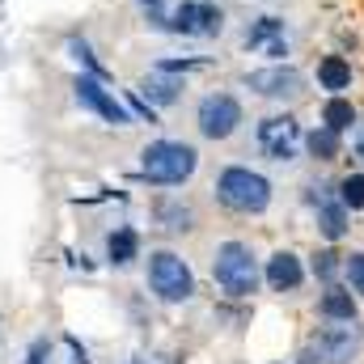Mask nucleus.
Returning a JSON list of instances; mask_svg holds the SVG:
<instances>
[{
    "mask_svg": "<svg viewBox=\"0 0 364 364\" xmlns=\"http://www.w3.org/2000/svg\"><path fill=\"white\" fill-rule=\"evenodd\" d=\"M364 348V326L360 322H326L314 335V352L322 364H352Z\"/></svg>",
    "mask_w": 364,
    "mask_h": 364,
    "instance_id": "obj_10",
    "label": "nucleus"
},
{
    "mask_svg": "<svg viewBox=\"0 0 364 364\" xmlns=\"http://www.w3.org/2000/svg\"><path fill=\"white\" fill-rule=\"evenodd\" d=\"M275 38H288V21L279 17V13H263V17H255L246 30H242V51H263L267 43H275Z\"/></svg>",
    "mask_w": 364,
    "mask_h": 364,
    "instance_id": "obj_13",
    "label": "nucleus"
},
{
    "mask_svg": "<svg viewBox=\"0 0 364 364\" xmlns=\"http://www.w3.org/2000/svg\"><path fill=\"white\" fill-rule=\"evenodd\" d=\"M255 144H259V153H263L267 161H279V166L296 161V149L305 144L301 119H296V114H267V119H259Z\"/></svg>",
    "mask_w": 364,
    "mask_h": 364,
    "instance_id": "obj_7",
    "label": "nucleus"
},
{
    "mask_svg": "<svg viewBox=\"0 0 364 364\" xmlns=\"http://www.w3.org/2000/svg\"><path fill=\"white\" fill-rule=\"evenodd\" d=\"M348 216H352V212H348V208L339 203V195L314 208V220H318V233H322L326 242H343V237H348V229H352V225H348Z\"/></svg>",
    "mask_w": 364,
    "mask_h": 364,
    "instance_id": "obj_17",
    "label": "nucleus"
},
{
    "mask_svg": "<svg viewBox=\"0 0 364 364\" xmlns=\"http://www.w3.org/2000/svg\"><path fill=\"white\" fill-rule=\"evenodd\" d=\"M339 272H343V255H335V250H318V255H314V279L335 284Z\"/></svg>",
    "mask_w": 364,
    "mask_h": 364,
    "instance_id": "obj_23",
    "label": "nucleus"
},
{
    "mask_svg": "<svg viewBox=\"0 0 364 364\" xmlns=\"http://www.w3.org/2000/svg\"><path fill=\"white\" fill-rule=\"evenodd\" d=\"M144 279H149L153 296L166 301V305H182V301L195 296V272H191V263L182 255H174V250H153L149 255V267H144Z\"/></svg>",
    "mask_w": 364,
    "mask_h": 364,
    "instance_id": "obj_4",
    "label": "nucleus"
},
{
    "mask_svg": "<svg viewBox=\"0 0 364 364\" xmlns=\"http://www.w3.org/2000/svg\"><path fill=\"white\" fill-rule=\"evenodd\" d=\"M47 356H51V343H47V339H34V343H30V360L26 364H47Z\"/></svg>",
    "mask_w": 364,
    "mask_h": 364,
    "instance_id": "obj_28",
    "label": "nucleus"
},
{
    "mask_svg": "<svg viewBox=\"0 0 364 364\" xmlns=\"http://www.w3.org/2000/svg\"><path fill=\"white\" fill-rule=\"evenodd\" d=\"M68 55H73V60H77L90 77H97V81H110V68L93 55V47L85 43V38H68Z\"/></svg>",
    "mask_w": 364,
    "mask_h": 364,
    "instance_id": "obj_21",
    "label": "nucleus"
},
{
    "mask_svg": "<svg viewBox=\"0 0 364 364\" xmlns=\"http://www.w3.org/2000/svg\"><path fill=\"white\" fill-rule=\"evenodd\" d=\"M296 364H322V356H318V352H314V343H309V348L296 356Z\"/></svg>",
    "mask_w": 364,
    "mask_h": 364,
    "instance_id": "obj_29",
    "label": "nucleus"
},
{
    "mask_svg": "<svg viewBox=\"0 0 364 364\" xmlns=\"http://www.w3.org/2000/svg\"><path fill=\"white\" fill-rule=\"evenodd\" d=\"M166 34L178 38H220L225 34V9L216 0H178L166 17Z\"/></svg>",
    "mask_w": 364,
    "mask_h": 364,
    "instance_id": "obj_6",
    "label": "nucleus"
},
{
    "mask_svg": "<svg viewBox=\"0 0 364 364\" xmlns=\"http://www.w3.org/2000/svg\"><path fill=\"white\" fill-rule=\"evenodd\" d=\"M352 81H356L352 60H343V55H322V60H318V90L348 93L352 90Z\"/></svg>",
    "mask_w": 364,
    "mask_h": 364,
    "instance_id": "obj_16",
    "label": "nucleus"
},
{
    "mask_svg": "<svg viewBox=\"0 0 364 364\" xmlns=\"http://www.w3.org/2000/svg\"><path fill=\"white\" fill-rule=\"evenodd\" d=\"M343 275H348V288L364 296V250H352V255H343Z\"/></svg>",
    "mask_w": 364,
    "mask_h": 364,
    "instance_id": "obj_24",
    "label": "nucleus"
},
{
    "mask_svg": "<svg viewBox=\"0 0 364 364\" xmlns=\"http://www.w3.org/2000/svg\"><path fill=\"white\" fill-rule=\"evenodd\" d=\"M263 279H267L272 292H296L305 284V267H301V259L292 250H275L267 259V267H263Z\"/></svg>",
    "mask_w": 364,
    "mask_h": 364,
    "instance_id": "obj_11",
    "label": "nucleus"
},
{
    "mask_svg": "<svg viewBox=\"0 0 364 364\" xmlns=\"http://www.w3.org/2000/svg\"><path fill=\"white\" fill-rule=\"evenodd\" d=\"M140 259V233L132 225H119L114 233H106V263L110 267H132Z\"/></svg>",
    "mask_w": 364,
    "mask_h": 364,
    "instance_id": "obj_15",
    "label": "nucleus"
},
{
    "mask_svg": "<svg viewBox=\"0 0 364 364\" xmlns=\"http://www.w3.org/2000/svg\"><path fill=\"white\" fill-rule=\"evenodd\" d=\"M212 191H216V203L237 216H263L272 208V178L250 166H225Z\"/></svg>",
    "mask_w": 364,
    "mask_h": 364,
    "instance_id": "obj_1",
    "label": "nucleus"
},
{
    "mask_svg": "<svg viewBox=\"0 0 364 364\" xmlns=\"http://www.w3.org/2000/svg\"><path fill=\"white\" fill-rule=\"evenodd\" d=\"M246 123V110H242V102L233 97V93L225 90H212L199 97V106H195V127H199V136L203 140H229V136H237V127Z\"/></svg>",
    "mask_w": 364,
    "mask_h": 364,
    "instance_id": "obj_5",
    "label": "nucleus"
},
{
    "mask_svg": "<svg viewBox=\"0 0 364 364\" xmlns=\"http://www.w3.org/2000/svg\"><path fill=\"white\" fill-rule=\"evenodd\" d=\"M356 119H360V114H356V106H352V97H343V93H331V97L322 102V123H326L331 132H339V136H348Z\"/></svg>",
    "mask_w": 364,
    "mask_h": 364,
    "instance_id": "obj_19",
    "label": "nucleus"
},
{
    "mask_svg": "<svg viewBox=\"0 0 364 364\" xmlns=\"http://www.w3.org/2000/svg\"><path fill=\"white\" fill-rule=\"evenodd\" d=\"M73 97H77L90 114H97L102 123H110V127H132V123H136L132 110L123 106V97H114V90H106V81H97L90 73H81V77L73 81Z\"/></svg>",
    "mask_w": 364,
    "mask_h": 364,
    "instance_id": "obj_9",
    "label": "nucleus"
},
{
    "mask_svg": "<svg viewBox=\"0 0 364 364\" xmlns=\"http://www.w3.org/2000/svg\"><path fill=\"white\" fill-rule=\"evenodd\" d=\"M140 4V13H144V26H153V30H166V4L161 0H136Z\"/></svg>",
    "mask_w": 364,
    "mask_h": 364,
    "instance_id": "obj_26",
    "label": "nucleus"
},
{
    "mask_svg": "<svg viewBox=\"0 0 364 364\" xmlns=\"http://www.w3.org/2000/svg\"><path fill=\"white\" fill-rule=\"evenodd\" d=\"M199 170V149L186 140H149L140 149V178L153 186H182Z\"/></svg>",
    "mask_w": 364,
    "mask_h": 364,
    "instance_id": "obj_2",
    "label": "nucleus"
},
{
    "mask_svg": "<svg viewBox=\"0 0 364 364\" xmlns=\"http://www.w3.org/2000/svg\"><path fill=\"white\" fill-rule=\"evenodd\" d=\"M212 279H216V288H220L225 296L246 301V296H255V292H259L263 272H259L255 250H250L246 242L229 237V242H220V246H216V255H212Z\"/></svg>",
    "mask_w": 364,
    "mask_h": 364,
    "instance_id": "obj_3",
    "label": "nucleus"
},
{
    "mask_svg": "<svg viewBox=\"0 0 364 364\" xmlns=\"http://www.w3.org/2000/svg\"><path fill=\"white\" fill-rule=\"evenodd\" d=\"M348 136H352V161H360V166H364V119L352 123V132H348Z\"/></svg>",
    "mask_w": 364,
    "mask_h": 364,
    "instance_id": "obj_27",
    "label": "nucleus"
},
{
    "mask_svg": "<svg viewBox=\"0 0 364 364\" xmlns=\"http://www.w3.org/2000/svg\"><path fill=\"white\" fill-rule=\"evenodd\" d=\"M242 85L255 93V97H267V102H292L305 93V73L296 64H267V68H255L242 77Z\"/></svg>",
    "mask_w": 364,
    "mask_h": 364,
    "instance_id": "obj_8",
    "label": "nucleus"
},
{
    "mask_svg": "<svg viewBox=\"0 0 364 364\" xmlns=\"http://www.w3.org/2000/svg\"><path fill=\"white\" fill-rule=\"evenodd\" d=\"M136 93L144 97V102H153L157 110H166V106H174V102H182V93H186V77H174V73H149L140 85H136Z\"/></svg>",
    "mask_w": 364,
    "mask_h": 364,
    "instance_id": "obj_12",
    "label": "nucleus"
},
{
    "mask_svg": "<svg viewBox=\"0 0 364 364\" xmlns=\"http://www.w3.org/2000/svg\"><path fill=\"white\" fill-rule=\"evenodd\" d=\"M157 225L170 229V233H191L195 229V208L182 203V199H161L157 203Z\"/></svg>",
    "mask_w": 364,
    "mask_h": 364,
    "instance_id": "obj_20",
    "label": "nucleus"
},
{
    "mask_svg": "<svg viewBox=\"0 0 364 364\" xmlns=\"http://www.w3.org/2000/svg\"><path fill=\"white\" fill-rule=\"evenodd\" d=\"M123 106L132 110V119H144V123H157V106H153V102H144V97H140L136 90H127V93H123Z\"/></svg>",
    "mask_w": 364,
    "mask_h": 364,
    "instance_id": "obj_25",
    "label": "nucleus"
},
{
    "mask_svg": "<svg viewBox=\"0 0 364 364\" xmlns=\"http://www.w3.org/2000/svg\"><path fill=\"white\" fill-rule=\"evenodd\" d=\"M318 314L326 322H356V314H360L356 292L352 288H339V284H326V292L318 296Z\"/></svg>",
    "mask_w": 364,
    "mask_h": 364,
    "instance_id": "obj_14",
    "label": "nucleus"
},
{
    "mask_svg": "<svg viewBox=\"0 0 364 364\" xmlns=\"http://www.w3.org/2000/svg\"><path fill=\"white\" fill-rule=\"evenodd\" d=\"M305 149H309V157H314V161H322V166H326V161H339V157H343V136H339V132H331L326 123H318L314 132H305Z\"/></svg>",
    "mask_w": 364,
    "mask_h": 364,
    "instance_id": "obj_18",
    "label": "nucleus"
},
{
    "mask_svg": "<svg viewBox=\"0 0 364 364\" xmlns=\"http://www.w3.org/2000/svg\"><path fill=\"white\" fill-rule=\"evenodd\" d=\"M339 203L348 208V212H364V170L356 174H348V178H339Z\"/></svg>",
    "mask_w": 364,
    "mask_h": 364,
    "instance_id": "obj_22",
    "label": "nucleus"
}]
</instances>
